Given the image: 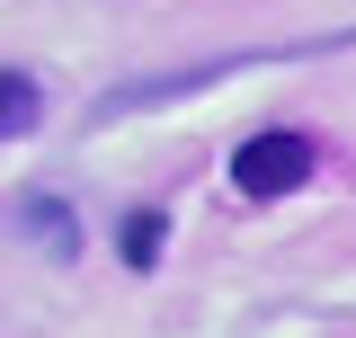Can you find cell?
Returning <instances> with one entry per match:
<instances>
[{
    "instance_id": "6da1fadb",
    "label": "cell",
    "mask_w": 356,
    "mask_h": 338,
    "mask_svg": "<svg viewBox=\"0 0 356 338\" xmlns=\"http://www.w3.org/2000/svg\"><path fill=\"white\" fill-rule=\"evenodd\" d=\"M232 187L250 196V205H276V196H294L312 169H321V143L312 134H294V125H259V134H241L232 143Z\"/></svg>"
},
{
    "instance_id": "7a4b0ae2",
    "label": "cell",
    "mask_w": 356,
    "mask_h": 338,
    "mask_svg": "<svg viewBox=\"0 0 356 338\" xmlns=\"http://www.w3.org/2000/svg\"><path fill=\"white\" fill-rule=\"evenodd\" d=\"M9 223H18L44 258H81V214L63 205V196H44V187H36V196H18V205H9Z\"/></svg>"
},
{
    "instance_id": "3957f363",
    "label": "cell",
    "mask_w": 356,
    "mask_h": 338,
    "mask_svg": "<svg viewBox=\"0 0 356 338\" xmlns=\"http://www.w3.org/2000/svg\"><path fill=\"white\" fill-rule=\"evenodd\" d=\"M161 241H170V214H161V205H134L125 223H116V258H125L134 276L161 267Z\"/></svg>"
},
{
    "instance_id": "277c9868",
    "label": "cell",
    "mask_w": 356,
    "mask_h": 338,
    "mask_svg": "<svg viewBox=\"0 0 356 338\" xmlns=\"http://www.w3.org/2000/svg\"><path fill=\"white\" fill-rule=\"evenodd\" d=\"M44 125V89L36 72H0V143H18V134Z\"/></svg>"
}]
</instances>
